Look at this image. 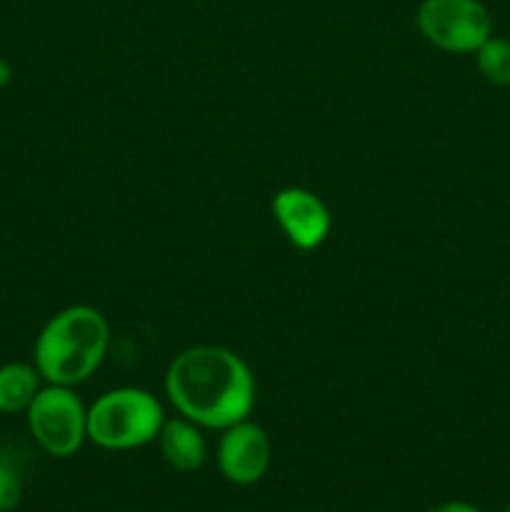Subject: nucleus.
Returning <instances> with one entry per match:
<instances>
[{
    "instance_id": "10",
    "label": "nucleus",
    "mask_w": 510,
    "mask_h": 512,
    "mask_svg": "<svg viewBox=\"0 0 510 512\" xmlns=\"http://www.w3.org/2000/svg\"><path fill=\"white\" fill-rule=\"evenodd\" d=\"M475 65L488 83L508 88L510 85V40L490 35L478 50H475Z\"/></svg>"
},
{
    "instance_id": "3",
    "label": "nucleus",
    "mask_w": 510,
    "mask_h": 512,
    "mask_svg": "<svg viewBox=\"0 0 510 512\" xmlns=\"http://www.w3.org/2000/svg\"><path fill=\"white\" fill-rule=\"evenodd\" d=\"M163 423V405L153 393L115 388L88 408V440L103 450H135L153 443Z\"/></svg>"
},
{
    "instance_id": "14",
    "label": "nucleus",
    "mask_w": 510,
    "mask_h": 512,
    "mask_svg": "<svg viewBox=\"0 0 510 512\" xmlns=\"http://www.w3.org/2000/svg\"><path fill=\"white\" fill-rule=\"evenodd\" d=\"M505 512H510V505H508V508H505Z\"/></svg>"
},
{
    "instance_id": "2",
    "label": "nucleus",
    "mask_w": 510,
    "mask_h": 512,
    "mask_svg": "<svg viewBox=\"0 0 510 512\" xmlns=\"http://www.w3.org/2000/svg\"><path fill=\"white\" fill-rule=\"evenodd\" d=\"M110 328L100 310L90 305H70L55 313L33 345V365L48 385L85 383L108 353Z\"/></svg>"
},
{
    "instance_id": "7",
    "label": "nucleus",
    "mask_w": 510,
    "mask_h": 512,
    "mask_svg": "<svg viewBox=\"0 0 510 512\" xmlns=\"http://www.w3.org/2000/svg\"><path fill=\"white\" fill-rule=\"evenodd\" d=\"M273 218L290 245L315 250L330 233V213L323 200L308 188H283L273 195Z\"/></svg>"
},
{
    "instance_id": "8",
    "label": "nucleus",
    "mask_w": 510,
    "mask_h": 512,
    "mask_svg": "<svg viewBox=\"0 0 510 512\" xmlns=\"http://www.w3.org/2000/svg\"><path fill=\"white\" fill-rule=\"evenodd\" d=\"M158 448L165 463L178 473H195L205 465L208 448L200 433V425L190 423L188 418L178 415L173 420H165L158 433Z\"/></svg>"
},
{
    "instance_id": "9",
    "label": "nucleus",
    "mask_w": 510,
    "mask_h": 512,
    "mask_svg": "<svg viewBox=\"0 0 510 512\" xmlns=\"http://www.w3.org/2000/svg\"><path fill=\"white\" fill-rule=\"evenodd\" d=\"M43 388L38 368L28 363L0 365V413H25Z\"/></svg>"
},
{
    "instance_id": "11",
    "label": "nucleus",
    "mask_w": 510,
    "mask_h": 512,
    "mask_svg": "<svg viewBox=\"0 0 510 512\" xmlns=\"http://www.w3.org/2000/svg\"><path fill=\"white\" fill-rule=\"evenodd\" d=\"M23 500V478L10 463L0 458V512H13Z\"/></svg>"
},
{
    "instance_id": "5",
    "label": "nucleus",
    "mask_w": 510,
    "mask_h": 512,
    "mask_svg": "<svg viewBox=\"0 0 510 512\" xmlns=\"http://www.w3.org/2000/svg\"><path fill=\"white\" fill-rule=\"evenodd\" d=\"M415 23L423 38L445 53H475L493 35V18L480 0H423Z\"/></svg>"
},
{
    "instance_id": "1",
    "label": "nucleus",
    "mask_w": 510,
    "mask_h": 512,
    "mask_svg": "<svg viewBox=\"0 0 510 512\" xmlns=\"http://www.w3.org/2000/svg\"><path fill=\"white\" fill-rule=\"evenodd\" d=\"M165 395L190 423L225 430L248 420L255 405V378L248 363L233 350L195 345L170 360Z\"/></svg>"
},
{
    "instance_id": "4",
    "label": "nucleus",
    "mask_w": 510,
    "mask_h": 512,
    "mask_svg": "<svg viewBox=\"0 0 510 512\" xmlns=\"http://www.w3.org/2000/svg\"><path fill=\"white\" fill-rule=\"evenodd\" d=\"M25 420L38 448L53 458H73L88 440V408L65 385L45 383L25 410Z\"/></svg>"
},
{
    "instance_id": "12",
    "label": "nucleus",
    "mask_w": 510,
    "mask_h": 512,
    "mask_svg": "<svg viewBox=\"0 0 510 512\" xmlns=\"http://www.w3.org/2000/svg\"><path fill=\"white\" fill-rule=\"evenodd\" d=\"M430 512H483L480 508L470 503H460V500H450V503H440L435 508H430Z\"/></svg>"
},
{
    "instance_id": "13",
    "label": "nucleus",
    "mask_w": 510,
    "mask_h": 512,
    "mask_svg": "<svg viewBox=\"0 0 510 512\" xmlns=\"http://www.w3.org/2000/svg\"><path fill=\"white\" fill-rule=\"evenodd\" d=\"M10 80H13V68L8 65V60L0 58V88H8Z\"/></svg>"
},
{
    "instance_id": "6",
    "label": "nucleus",
    "mask_w": 510,
    "mask_h": 512,
    "mask_svg": "<svg viewBox=\"0 0 510 512\" xmlns=\"http://www.w3.org/2000/svg\"><path fill=\"white\" fill-rule=\"evenodd\" d=\"M273 463V445L268 433L250 420L223 430L218 443V468L233 485H253L268 473Z\"/></svg>"
}]
</instances>
